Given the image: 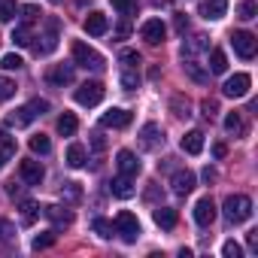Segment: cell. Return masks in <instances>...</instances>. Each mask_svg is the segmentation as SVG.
Returning a JSON list of instances; mask_svg holds the SVG:
<instances>
[{"instance_id":"cell-47","label":"cell","mask_w":258,"mask_h":258,"mask_svg":"<svg viewBox=\"0 0 258 258\" xmlns=\"http://www.w3.org/2000/svg\"><path fill=\"white\" fill-rule=\"evenodd\" d=\"M246 243H249V249H258V231H249L246 234Z\"/></svg>"},{"instance_id":"cell-32","label":"cell","mask_w":258,"mask_h":258,"mask_svg":"<svg viewBox=\"0 0 258 258\" xmlns=\"http://www.w3.org/2000/svg\"><path fill=\"white\" fill-rule=\"evenodd\" d=\"M37 216H40V207H37L34 201H22V222H25V225H34Z\"/></svg>"},{"instance_id":"cell-25","label":"cell","mask_w":258,"mask_h":258,"mask_svg":"<svg viewBox=\"0 0 258 258\" xmlns=\"http://www.w3.org/2000/svg\"><path fill=\"white\" fill-rule=\"evenodd\" d=\"M225 131L234 134V137H243L246 134V124H243V115L240 112H228L225 115Z\"/></svg>"},{"instance_id":"cell-49","label":"cell","mask_w":258,"mask_h":258,"mask_svg":"<svg viewBox=\"0 0 258 258\" xmlns=\"http://www.w3.org/2000/svg\"><path fill=\"white\" fill-rule=\"evenodd\" d=\"M213 155H216V158H225V146H222V143H216V146H213Z\"/></svg>"},{"instance_id":"cell-7","label":"cell","mask_w":258,"mask_h":258,"mask_svg":"<svg viewBox=\"0 0 258 258\" xmlns=\"http://www.w3.org/2000/svg\"><path fill=\"white\" fill-rule=\"evenodd\" d=\"M249 85H252L249 73H234V76L225 79L222 94H225V97H246V94H249Z\"/></svg>"},{"instance_id":"cell-28","label":"cell","mask_w":258,"mask_h":258,"mask_svg":"<svg viewBox=\"0 0 258 258\" xmlns=\"http://www.w3.org/2000/svg\"><path fill=\"white\" fill-rule=\"evenodd\" d=\"M207 70H210V73H225V70H228V58H225L222 49H213V52H210V64H207Z\"/></svg>"},{"instance_id":"cell-30","label":"cell","mask_w":258,"mask_h":258,"mask_svg":"<svg viewBox=\"0 0 258 258\" xmlns=\"http://www.w3.org/2000/svg\"><path fill=\"white\" fill-rule=\"evenodd\" d=\"M67 164H70V167H82V164H85V146L70 143V146H67Z\"/></svg>"},{"instance_id":"cell-42","label":"cell","mask_w":258,"mask_h":258,"mask_svg":"<svg viewBox=\"0 0 258 258\" xmlns=\"http://www.w3.org/2000/svg\"><path fill=\"white\" fill-rule=\"evenodd\" d=\"M13 94H16V82L13 79H0V103L10 100Z\"/></svg>"},{"instance_id":"cell-52","label":"cell","mask_w":258,"mask_h":258,"mask_svg":"<svg viewBox=\"0 0 258 258\" xmlns=\"http://www.w3.org/2000/svg\"><path fill=\"white\" fill-rule=\"evenodd\" d=\"M52 4H58V0H52Z\"/></svg>"},{"instance_id":"cell-5","label":"cell","mask_w":258,"mask_h":258,"mask_svg":"<svg viewBox=\"0 0 258 258\" xmlns=\"http://www.w3.org/2000/svg\"><path fill=\"white\" fill-rule=\"evenodd\" d=\"M231 46H234V52H237L243 61H252L255 52H258V40H255V34H249V31L231 34Z\"/></svg>"},{"instance_id":"cell-23","label":"cell","mask_w":258,"mask_h":258,"mask_svg":"<svg viewBox=\"0 0 258 258\" xmlns=\"http://www.w3.org/2000/svg\"><path fill=\"white\" fill-rule=\"evenodd\" d=\"M152 216H155V225H158V228H164V231L176 228V210H170V207H158Z\"/></svg>"},{"instance_id":"cell-26","label":"cell","mask_w":258,"mask_h":258,"mask_svg":"<svg viewBox=\"0 0 258 258\" xmlns=\"http://www.w3.org/2000/svg\"><path fill=\"white\" fill-rule=\"evenodd\" d=\"M16 155V140L10 134H0V170L7 167V161Z\"/></svg>"},{"instance_id":"cell-4","label":"cell","mask_w":258,"mask_h":258,"mask_svg":"<svg viewBox=\"0 0 258 258\" xmlns=\"http://www.w3.org/2000/svg\"><path fill=\"white\" fill-rule=\"evenodd\" d=\"M115 234L124 240V243H137V237H140V222H137V216L134 213H127V210H121L118 216H115Z\"/></svg>"},{"instance_id":"cell-43","label":"cell","mask_w":258,"mask_h":258,"mask_svg":"<svg viewBox=\"0 0 258 258\" xmlns=\"http://www.w3.org/2000/svg\"><path fill=\"white\" fill-rule=\"evenodd\" d=\"M13 234H16L13 222H10V219H0V243H10V240H13Z\"/></svg>"},{"instance_id":"cell-15","label":"cell","mask_w":258,"mask_h":258,"mask_svg":"<svg viewBox=\"0 0 258 258\" xmlns=\"http://www.w3.org/2000/svg\"><path fill=\"white\" fill-rule=\"evenodd\" d=\"M115 167H118V173H124V176H137V173H140V161H137V155H134V152H127V149H121V152L115 155Z\"/></svg>"},{"instance_id":"cell-51","label":"cell","mask_w":258,"mask_h":258,"mask_svg":"<svg viewBox=\"0 0 258 258\" xmlns=\"http://www.w3.org/2000/svg\"><path fill=\"white\" fill-rule=\"evenodd\" d=\"M103 146H106V143H103V137H100V134H94V149H103Z\"/></svg>"},{"instance_id":"cell-39","label":"cell","mask_w":258,"mask_h":258,"mask_svg":"<svg viewBox=\"0 0 258 258\" xmlns=\"http://www.w3.org/2000/svg\"><path fill=\"white\" fill-rule=\"evenodd\" d=\"M52 243H55V231H46V234H37V237H34V249H37V252H40V249H49Z\"/></svg>"},{"instance_id":"cell-13","label":"cell","mask_w":258,"mask_h":258,"mask_svg":"<svg viewBox=\"0 0 258 258\" xmlns=\"http://www.w3.org/2000/svg\"><path fill=\"white\" fill-rule=\"evenodd\" d=\"M19 173H22V179H25L28 185H40V182H43V176H46L43 164H40V161H34V158L22 161V164H19Z\"/></svg>"},{"instance_id":"cell-18","label":"cell","mask_w":258,"mask_h":258,"mask_svg":"<svg viewBox=\"0 0 258 258\" xmlns=\"http://www.w3.org/2000/svg\"><path fill=\"white\" fill-rule=\"evenodd\" d=\"M207 49H210V37L207 34H195V37H188L182 43V58H195V55H201Z\"/></svg>"},{"instance_id":"cell-9","label":"cell","mask_w":258,"mask_h":258,"mask_svg":"<svg viewBox=\"0 0 258 258\" xmlns=\"http://www.w3.org/2000/svg\"><path fill=\"white\" fill-rule=\"evenodd\" d=\"M140 37H143L149 46H158V43H164L167 28H164V22H161V19H149V22L140 28Z\"/></svg>"},{"instance_id":"cell-31","label":"cell","mask_w":258,"mask_h":258,"mask_svg":"<svg viewBox=\"0 0 258 258\" xmlns=\"http://www.w3.org/2000/svg\"><path fill=\"white\" fill-rule=\"evenodd\" d=\"M255 16H258L255 0H237V19H243V22H252Z\"/></svg>"},{"instance_id":"cell-45","label":"cell","mask_w":258,"mask_h":258,"mask_svg":"<svg viewBox=\"0 0 258 258\" xmlns=\"http://www.w3.org/2000/svg\"><path fill=\"white\" fill-rule=\"evenodd\" d=\"M201 109H204V115H207V118H216V112H219V103H216V100H210V97H207V100H204V103H201Z\"/></svg>"},{"instance_id":"cell-44","label":"cell","mask_w":258,"mask_h":258,"mask_svg":"<svg viewBox=\"0 0 258 258\" xmlns=\"http://www.w3.org/2000/svg\"><path fill=\"white\" fill-rule=\"evenodd\" d=\"M222 255H225V258H240V255H243V249H240L234 240H228V243L222 246Z\"/></svg>"},{"instance_id":"cell-16","label":"cell","mask_w":258,"mask_h":258,"mask_svg":"<svg viewBox=\"0 0 258 258\" xmlns=\"http://www.w3.org/2000/svg\"><path fill=\"white\" fill-rule=\"evenodd\" d=\"M173 191L179 195V198H185V195H191L195 191V185H198V179H195V173L191 170H179V173H173Z\"/></svg>"},{"instance_id":"cell-11","label":"cell","mask_w":258,"mask_h":258,"mask_svg":"<svg viewBox=\"0 0 258 258\" xmlns=\"http://www.w3.org/2000/svg\"><path fill=\"white\" fill-rule=\"evenodd\" d=\"M46 79H49V85H55V88L70 85V82H73V64H52L49 73H46Z\"/></svg>"},{"instance_id":"cell-14","label":"cell","mask_w":258,"mask_h":258,"mask_svg":"<svg viewBox=\"0 0 258 258\" xmlns=\"http://www.w3.org/2000/svg\"><path fill=\"white\" fill-rule=\"evenodd\" d=\"M100 124L103 127H115V131H118V127H127V124H131V112L121 109V106H112L109 112L100 115Z\"/></svg>"},{"instance_id":"cell-12","label":"cell","mask_w":258,"mask_h":258,"mask_svg":"<svg viewBox=\"0 0 258 258\" xmlns=\"http://www.w3.org/2000/svg\"><path fill=\"white\" fill-rule=\"evenodd\" d=\"M195 222H198L201 228H210V225L216 222V204H213V198H201V201L195 204Z\"/></svg>"},{"instance_id":"cell-38","label":"cell","mask_w":258,"mask_h":258,"mask_svg":"<svg viewBox=\"0 0 258 258\" xmlns=\"http://www.w3.org/2000/svg\"><path fill=\"white\" fill-rule=\"evenodd\" d=\"M19 13H22V19H25V25H31V22H37L43 13H40V7H34V4H28V7H19Z\"/></svg>"},{"instance_id":"cell-2","label":"cell","mask_w":258,"mask_h":258,"mask_svg":"<svg viewBox=\"0 0 258 258\" xmlns=\"http://www.w3.org/2000/svg\"><path fill=\"white\" fill-rule=\"evenodd\" d=\"M222 210H225V219L231 225H243L252 216V201L246 195H231V198H225V207Z\"/></svg>"},{"instance_id":"cell-19","label":"cell","mask_w":258,"mask_h":258,"mask_svg":"<svg viewBox=\"0 0 258 258\" xmlns=\"http://www.w3.org/2000/svg\"><path fill=\"white\" fill-rule=\"evenodd\" d=\"M106 31H109V22H106L103 13H88V16H85V34H91V37H103Z\"/></svg>"},{"instance_id":"cell-27","label":"cell","mask_w":258,"mask_h":258,"mask_svg":"<svg viewBox=\"0 0 258 258\" xmlns=\"http://www.w3.org/2000/svg\"><path fill=\"white\" fill-rule=\"evenodd\" d=\"M76 127H79V121H76L73 112H64V115L58 118V134H61V137H73Z\"/></svg>"},{"instance_id":"cell-20","label":"cell","mask_w":258,"mask_h":258,"mask_svg":"<svg viewBox=\"0 0 258 258\" xmlns=\"http://www.w3.org/2000/svg\"><path fill=\"white\" fill-rule=\"evenodd\" d=\"M43 213L52 219L55 228H70V225H73V213H70L67 207H55V204H52V207H43Z\"/></svg>"},{"instance_id":"cell-48","label":"cell","mask_w":258,"mask_h":258,"mask_svg":"<svg viewBox=\"0 0 258 258\" xmlns=\"http://www.w3.org/2000/svg\"><path fill=\"white\" fill-rule=\"evenodd\" d=\"M176 31H179V34L188 31V19H185V16H176Z\"/></svg>"},{"instance_id":"cell-21","label":"cell","mask_w":258,"mask_h":258,"mask_svg":"<svg viewBox=\"0 0 258 258\" xmlns=\"http://www.w3.org/2000/svg\"><path fill=\"white\" fill-rule=\"evenodd\" d=\"M134 191H137V188H134V176L118 173V176L112 179V195H115V198H121V201H124V198H131Z\"/></svg>"},{"instance_id":"cell-34","label":"cell","mask_w":258,"mask_h":258,"mask_svg":"<svg viewBox=\"0 0 258 258\" xmlns=\"http://www.w3.org/2000/svg\"><path fill=\"white\" fill-rule=\"evenodd\" d=\"M49 149H52V143H49V137H46V134H34V137H31V152L46 155Z\"/></svg>"},{"instance_id":"cell-40","label":"cell","mask_w":258,"mask_h":258,"mask_svg":"<svg viewBox=\"0 0 258 258\" xmlns=\"http://www.w3.org/2000/svg\"><path fill=\"white\" fill-rule=\"evenodd\" d=\"M118 58H121V64H124V67H134V70L140 67V55H137L134 49H124V52H121Z\"/></svg>"},{"instance_id":"cell-8","label":"cell","mask_w":258,"mask_h":258,"mask_svg":"<svg viewBox=\"0 0 258 258\" xmlns=\"http://www.w3.org/2000/svg\"><path fill=\"white\" fill-rule=\"evenodd\" d=\"M103 100V85L100 82H82L76 88V103L79 106H97Z\"/></svg>"},{"instance_id":"cell-22","label":"cell","mask_w":258,"mask_h":258,"mask_svg":"<svg viewBox=\"0 0 258 258\" xmlns=\"http://www.w3.org/2000/svg\"><path fill=\"white\" fill-rule=\"evenodd\" d=\"M201 149H204V134H201V131H188V134L182 137V152L201 155Z\"/></svg>"},{"instance_id":"cell-50","label":"cell","mask_w":258,"mask_h":258,"mask_svg":"<svg viewBox=\"0 0 258 258\" xmlns=\"http://www.w3.org/2000/svg\"><path fill=\"white\" fill-rule=\"evenodd\" d=\"M204 179H207V182H213V179H216V170H213V167H207V170H204Z\"/></svg>"},{"instance_id":"cell-29","label":"cell","mask_w":258,"mask_h":258,"mask_svg":"<svg viewBox=\"0 0 258 258\" xmlns=\"http://www.w3.org/2000/svg\"><path fill=\"white\" fill-rule=\"evenodd\" d=\"M13 43H16V46H22V49L34 46V34H31V28H28V25H19V28L13 31Z\"/></svg>"},{"instance_id":"cell-17","label":"cell","mask_w":258,"mask_h":258,"mask_svg":"<svg viewBox=\"0 0 258 258\" xmlns=\"http://www.w3.org/2000/svg\"><path fill=\"white\" fill-rule=\"evenodd\" d=\"M228 13V0H201V16L207 22H219Z\"/></svg>"},{"instance_id":"cell-46","label":"cell","mask_w":258,"mask_h":258,"mask_svg":"<svg viewBox=\"0 0 258 258\" xmlns=\"http://www.w3.org/2000/svg\"><path fill=\"white\" fill-rule=\"evenodd\" d=\"M61 195H67L70 201H79V188H76V182H64V188H61Z\"/></svg>"},{"instance_id":"cell-41","label":"cell","mask_w":258,"mask_h":258,"mask_svg":"<svg viewBox=\"0 0 258 258\" xmlns=\"http://www.w3.org/2000/svg\"><path fill=\"white\" fill-rule=\"evenodd\" d=\"M25 61L16 55V52H10V55H4V61H0V67H4V70H19Z\"/></svg>"},{"instance_id":"cell-3","label":"cell","mask_w":258,"mask_h":258,"mask_svg":"<svg viewBox=\"0 0 258 258\" xmlns=\"http://www.w3.org/2000/svg\"><path fill=\"white\" fill-rule=\"evenodd\" d=\"M73 64L76 67H85V70H100L103 67V55L97 49H91L88 43H73Z\"/></svg>"},{"instance_id":"cell-6","label":"cell","mask_w":258,"mask_h":258,"mask_svg":"<svg viewBox=\"0 0 258 258\" xmlns=\"http://www.w3.org/2000/svg\"><path fill=\"white\" fill-rule=\"evenodd\" d=\"M161 146H164V131H161L155 121L143 124V127H140V149L155 152V149H161Z\"/></svg>"},{"instance_id":"cell-37","label":"cell","mask_w":258,"mask_h":258,"mask_svg":"<svg viewBox=\"0 0 258 258\" xmlns=\"http://www.w3.org/2000/svg\"><path fill=\"white\" fill-rule=\"evenodd\" d=\"M109 4H112V7H115L121 16H124V19L137 13V0H109Z\"/></svg>"},{"instance_id":"cell-36","label":"cell","mask_w":258,"mask_h":258,"mask_svg":"<svg viewBox=\"0 0 258 258\" xmlns=\"http://www.w3.org/2000/svg\"><path fill=\"white\" fill-rule=\"evenodd\" d=\"M91 228H94V234H97V237H103V240H109V237H112V231H115V228H112V222H106V219H94V222H91Z\"/></svg>"},{"instance_id":"cell-1","label":"cell","mask_w":258,"mask_h":258,"mask_svg":"<svg viewBox=\"0 0 258 258\" xmlns=\"http://www.w3.org/2000/svg\"><path fill=\"white\" fill-rule=\"evenodd\" d=\"M49 109V100H40V97H34L28 106H22V109H16L13 115H7V124L10 127H28L37 115H43Z\"/></svg>"},{"instance_id":"cell-10","label":"cell","mask_w":258,"mask_h":258,"mask_svg":"<svg viewBox=\"0 0 258 258\" xmlns=\"http://www.w3.org/2000/svg\"><path fill=\"white\" fill-rule=\"evenodd\" d=\"M40 40H43V43L34 46L37 55H49V52H55V46H58V22H55V19L46 22V34H43Z\"/></svg>"},{"instance_id":"cell-35","label":"cell","mask_w":258,"mask_h":258,"mask_svg":"<svg viewBox=\"0 0 258 258\" xmlns=\"http://www.w3.org/2000/svg\"><path fill=\"white\" fill-rule=\"evenodd\" d=\"M140 85V76L134 73V67H124V73H121V88L124 91H134Z\"/></svg>"},{"instance_id":"cell-24","label":"cell","mask_w":258,"mask_h":258,"mask_svg":"<svg viewBox=\"0 0 258 258\" xmlns=\"http://www.w3.org/2000/svg\"><path fill=\"white\" fill-rule=\"evenodd\" d=\"M182 70H185V73H188V76H191L195 82H201V85H204V82H210V70H204V67H201V64H198L195 58H185Z\"/></svg>"},{"instance_id":"cell-33","label":"cell","mask_w":258,"mask_h":258,"mask_svg":"<svg viewBox=\"0 0 258 258\" xmlns=\"http://www.w3.org/2000/svg\"><path fill=\"white\" fill-rule=\"evenodd\" d=\"M19 13V4L16 0H0V22H13Z\"/></svg>"}]
</instances>
